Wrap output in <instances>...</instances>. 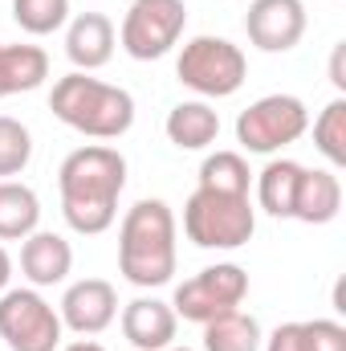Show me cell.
Returning a JSON list of instances; mask_svg holds the SVG:
<instances>
[{"label": "cell", "mask_w": 346, "mask_h": 351, "mask_svg": "<svg viewBox=\"0 0 346 351\" xmlns=\"http://www.w3.org/2000/svg\"><path fill=\"white\" fill-rule=\"evenodd\" d=\"M62 188V217L74 233L98 237L118 217V196L127 188V160L118 147L86 143L62 160L57 172Z\"/></svg>", "instance_id": "cell-1"}, {"label": "cell", "mask_w": 346, "mask_h": 351, "mask_svg": "<svg viewBox=\"0 0 346 351\" xmlns=\"http://www.w3.org/2000/svg\"><path fill=\"white\" fill-rule=\"evenodd\" d=\"M118 269L131 286L155 290L175 274V213L163 200H139L118 229Z\"/></svg>", "instance_id": "cell-2"}, {"label": "cell", "mask_w": 346, "mask_h": 351, "mask_svg": "<svg viewBox=\"0 0 346 351\" xmlns=\"http://www.w3.org/2000/svg\"><path fill=\"white\" fill-rule=\"evenodd\" d=\"M49 110L70 131L90 135V139H118V135H127L135 127V98H131V90L110 86L102 78H90L82 70H74V74L53 82Z\"/></svg>", "instance_id": "cell-3"}, {"label": "cell", "mask_w": 346, "mask_h": 351, "mask_svg": "<svg viewBox=\"0 0 346 351\" xmlns=\"http://www.w3.org/2000/svg\"><path fill=\"white\" fill-rule=\"evenodd\" d=\"M183 233L200 250H241L257 233V208L249 196L196 188L183 204Z\"/></svg>", "instance_id": "cell-4"}, {"label": "cell", "mask_w": 346, "mask_h": 351, "mask_svg": "<svg viewBox=\"0 0 346 351\" xmlns=\"http://www.w3.org/2000/svg\"><path fill=\"white\" fill-rule=\"evenodd\" d=\"M175 78L187 90H196L200 98H228L245 86L249 78V62L241 53V45H232L228 37H191L179 49L175 62Z\"/></svg>", "instance_id": "cell-5"}, {"label": "cell", "mask_w": 346, "mask_h": 351, "mask_svg": "<svg viewBox=\"0 0 346 351\" xmlns=\"http://www.w3.org/2000/svg\"><path fill=\"white\" fill-rule=\"evenodd\" d=\"M310 127V110L293 94H265L237 119V143L253 156H273L289 143H297Z\"/></svg>", "instance_id": "cell-6"}, {"label": "cell", "mask_w": 346, "mask_h": 351, "mask_svg": "<svg viewBox=\"0 0 346 351\" xmlns=\"http://www.w3.org/2000/svg\"><path fill=\"white\" fill-rule=\"evenodd\" d=\"M249 294V274L237 262H216L200 274H191L187 282L175 286L172 311L175 319H187V323H208L224 311H237Z\"/></svg>", "instance_id": "cell-7"}, {"label": "cell", "mask_w": 346, "mask_h": 351, "mask_svg": "<svg viewBox=\"0 0 346 351\" xmlns=\"http://www.w3.org/2000/svg\"><path fill=\"white\" fill-rule=\"evenodd\" d=\"M187 4L183 0H135L122 16L118 41L135 62H159L183 37Z\"/></svg>", "instance_id": "cell-8"}, {"label": "cell", "mask_w": 346, "mask_h": 351, "mask_svg": "<svg viewBox=\"0 0 346 351\" xmlns=\"http://www.w3.org/2000/svg\"><path fill=\"white\" fill-rule=\"evenodd\" d=\"M0 339L8 351H57L62 348V315L33 290H4L0 294Z\"/></svg>", "instance_id": "cell-9"}, {"label": "cell", "mask_w": 346, "mask_h": 351, "mask_svg": "<svg viewBox=\"0 0 346 351\" xmlns=\"http://www.w3.org/2000/svg\"><path fill=\"white\" fill-rule=\"evenodd\" d=\"M245 33L265 53H289L306 37V4L302 0H253L245 16Z\"/></svg>", "instance_id": "cell-10"}, {"label": "cell", "mask_w": 346, "mask_h": 351, "mask_svg": "<svg viewBox=\"0 0 346 351\" xmlns=\"http://www.w3.org/2000/svg\"><path fill=\"white\" fill-rule=\"evenodd\" d=\"M62 327L78 335H102L118 319V294L106 278H82L62 294Z\"/></svg>", "instance_id": "cell-11"}, {"label": "cell", "mask_w": 346, "mask_h": 351, "mask_svg": "<svg viewBox=\"0 0 346 351\" xmlns=\"http://www.w3.org/2000/svg\"><path fill=\"white\" fill-rule=\"evenodd\" d=\"M175 327H179V319H175L172 302L135 298L122 306V335L139 351H168L175 343Z\"/></svg>", "instance_id": "cell-12"}, {"label": "cell", "mask_w": 346, "mask_h": 351, "mask_svg": "<svg viewBox=\"0 0 346 351\" xmlns=\"http://www.w3.org/2000/svg\"><path fill=\"white\" fill-rule=\"evenodd\" d=\"M66 58L74 70H102L114 58V21L106 12H78L66 29Z\"/></svg>", "instance_id": "cell-13"}, {"label": "cell", "mask_w": 346, "mask_h": 351, "mask_svg": "<svg viewBox=\"0 0 346 351\" xmlns=\"http://www.w3.org/2000/svg\"><path fill=\"white\" fill-rule=\"evenodd\" d=\"M74 269V250L62 233H29L25 245H21V274L33 282V290L41 286H57L66 282Z\"/></svg>", "instance_id": "cell-14"}, {"label": "cell", "mask_w": 346, "mask_h": 351, "mask_svg": "<svg viewBox=\"0 0 346 351\" xmlns=\"http://www.w3.org/2000/svg\"><path fill=\"white\" fill-rule=\"evenodd\" d=\"M343 213V184L338 176L326 168H306L297 184V200H293V221L306 225H330Z\"/></svg>", "instance_id": "cell-15"}, {"label": "cell", "mask_w": 346, "mask_h": 351, "mask_svg": "<svg viewBox=\"0 0 346 351\" xmlns=\"http://www.w3.org/2000/svg\"><path fill=\"white\" fill-rule=\"evenodd\" d=\"M163 131H168V139H172L179 152H204V147H212L216 135H220V114H216L208 102H200V98L175 102L172 110H168Z\"/></svg>", "instance_id": "cell-16"}, {"label": "cell", "mask_w": 346, "mask_h": 351, "mask_svg": "<svg viewBox=\"0 0 346 351\" xmlns=\"http://www.w3.org/2000/svg\"><path fill=\"white\" fill-rule=\"evenodd\" d=\"M49 78V53L41 45H0V98L29 94Z\"/></svg>", "instance_id": "cell-17"}, {"label": "cell", "mask_w": 346, "mask_h": 351, "mask_svg": "<svg viewBox=\"0 0 346 351\" xmlns=\"http://www.w3.org/2000/svg\"><path fill=\"white\" fill-rule=\"evenodd\" d=\"M41 225V200L21 180H0V241H25Z\"/></svg>", "instance_id": "cell-18"}, {"label": "cell", "mask_w": 346, "mask_h": 351, "mask_svg": "<svg viewBox=\"0 0 346 351\" xmlns=\"http://www.w3.org/2000/svg\"><path fill=\"white\" fill-rule=\"evenodd\" d=\"M302 164L297 160H273L257 176V200L269 217H293V200H297V184H302Z\"/></svg>", "instance_id": "cell-19"}, {"label": "cell", "mask_w": 346, "mask_h": 351, "mask_svg": "<svg viewBox=\"0 0 346 351\" xmlns=\"http://www.w3.org/2000/svg\"><path fill=\"white\" fill-rule=\"evenodd\" d=\"M261 323L241 306L204 323V351H261Z\"/></svg>", "instance_id": "cell-20"}, {"label": "cell", "mask_w": 346, "mask_h": 351, "mask_svg": "<svg viewBox=\"0 0 346 351\" xmlns=\"http://www.w3.org/2000/svg\"><path fill=\"white\" fill-rule=\"evenodd\" d=\"M249 184H253V172H249V164H245L241 152H212V156L200 164V188L249 196Z\"/></svg>", "instance_id": "cell-21"}, {"label": "cell", "mask_w": 346, "mask_h": 351, "mask_svg": "<svg viewBox=\"0 0 346 351\" xmlns=\"http://www.w3.org/2000/svg\"><path fill=\"white\" fill-rule=\"evenodd\" d=\"M12 21L29 37H49L70 21V0H12Z\"/></svg>", "instance_id": "cell-22"}, {"label": "cell", "mask_w": 346, "mask_h": 351, "mask_svg": "<svg viewBox=\"0 0 346 351\" xmlns=\"http://www.w3.org/2000/svg\"><path fill=\"white\" fill-rule=\"evenodd\" d=\"M314 147L334 164H346V98H334L322 106V114L314 119Z\"/></svg>", "instance_id": "cell-23"}, {"label": "cell", "mask_w": 346, "mask_h": 351, "mask_svg": "<svg viewBox=\"0 0 346 351\" xmlns=\"http://www.w3.org/2000/svg\"><path fill=\"white\" fill-rule=\"evenodd\" d=\"M33 160V135L21 119L0 114V180H12Z\"/></svg>", "instance_id": "cell-24"}, {"label": "cell", "mask_w": 346, "mask_h": 351, "mask_svg": "<svg viewBox=\"0 0 346 351\" xmlns=\"http://www.w3.org/2000/svg\"><path fill=\"white\" fill-rule=\"evenodd\" d=\"M306 327V348L310 351H346V327L334 319H310Z\"/></svg>", "instance_id": "cell-25"}, {"label": "cell", "mask_w": 346, "mask_h": 351, "mask_svg": "<svg viewBox=\"0 0 346 351\" xmlns=\"http://www.w3.org/2000/svg\"><path fill=\"white\" fill-rule=\"evenodd\" d=\"M261 348L265 351H310L306 348V327H302V323H281Z\"/></svg>", "instance_id": "cell-26"}, {"label": "cell", "mask_w": 346, "mask_h": 351, "mask_svg": "<svg viewBox=\"0 0 346 351\" xmlns=\"http://www.w3.org/2000/svg\"><path fill=\"white\" fill-rule=\"evenodd\" d=\"M330 82H334V90H346V41H338L330 53Z\"/></svg>", "instance_id": "cell-27"}, {"label": "cell", "mask_w": 346, "mask_h": 351, "mask_svg": "<svg viewBox=\"0 0 346 351\" xmlns=\"http://www.w3.org/2000/svg\"><path fill=\"white\" fill-rule=\"evenodd\" d=\"M8 278H12V258H8L4 245H0V294L8 290Z\"/></svg>", "instance_id": "cell-28"}, {"label": "cell", "mask_w": 346, "mask_h": 351, "mask_svg": "<svg viewBox=\"0 0 346 351\" xmlns=\"http://www.w3.org/2000/svg\"><path fill=\"white\" fill-rule=\"evenodd\" d=\"M62 351H106V348L94 343V339H78V343H70V348H62Z\"/></svg>", "instance_id": "cell-29"}, {"label": "cell", "mask_w": 346, "mask_h": 351, "mask_svg": "<svg viewBox=\"0 0 346 351\" xmlns=\"http://www.w3.org/2000/svg\"><path fill=\"white\" fill-rule=\"evenodd\" d=\"M168 351H191V348H168Z\"/></svg>", "instance_id": "cell-30"}]
</instances>
